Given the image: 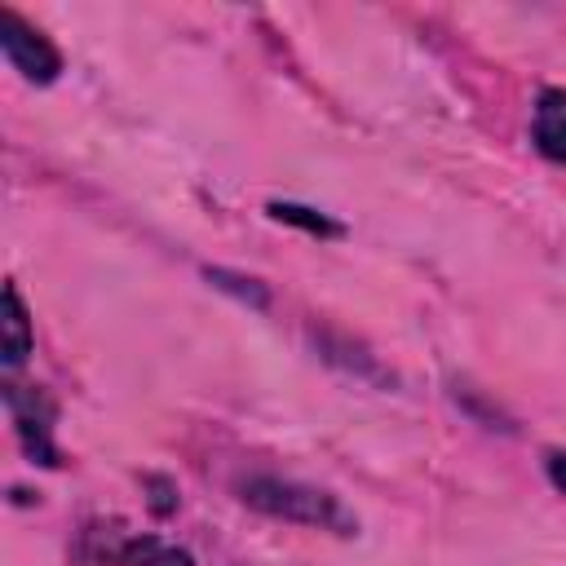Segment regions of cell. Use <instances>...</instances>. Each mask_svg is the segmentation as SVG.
Returning a JSON list of instances; mask_svg holds the SVG:
<instances>
[{"mask_svg": "<svg viewBox=\"0 0 566 566\" xmlns=\"http://www.w3.org/2000/svg\"><path fill=\"white\" fill-rule=\"evenodd\" d=\"M239 500L265 517L279 522H296V526H314V531H332V535H358V517L340 504V495L296 482V478H274V473H256L239 486Z\"/></svg>", "mask_w": 566, "mask_h": 566, "instance_id": "obj_1", "label": "cell"}, {"mask_svg": "<svg viewBox=\"0 0 566 566\" xmlns=\"http://www.w3.org/2000/svg\"><path fill=\"white\" fill-rule=\"evenodd\" d=\"M0 49H4V57H9V66L27 80V84H53L57 75H62V49L40 31V27H31L18 9H0Z\"/></svg>", "mask_w": 566, "mask_h": 566, "instance_id": "obj_2", "label": "cell"}, {"mask_svg": "<svg viewBox=\"0 0 566 566\" xmlns=\"http://www.w3.org/2000/svg\"><path fill=\"white\" fill-rule=\"evenodd\" d=\"M4 407L13 416V429L22 438V451L44 464V469H57L62 464V451L53 442V420H57V407L53 398L40 389V385H4Z\"/></svg>", "mask_w": 566, "mask_h": 566, "instance_id": "obj_3", "label": "cell"}, {"mask_svg": "<svg viewBox=\"0 0 566 566\" xmlns=\"http://www.w3.org/2000/svg\"><path fill=\"white\" fill-rule=\"evenodd\" d=\"M535 150L553 164H566V88H539L531 119Z\"/></svg>", "mask_w": 566, "mask_h": 566, "instance_id": "obj_4", "label": "cell"}, {"mask_svg": "<svg viewBox=\"0 0 566 566\" xmlns=\"http://www.w3.org/2000/svg\"><path fill=\"white\" fill-rule=\"evenodd\" d=\"M31 349H35L31 314L22 305L18 283H4V310H0V354H4V367H22Z\"/></svg>", "mask_w": 566, "mask_h": 566, "instance_id": "obj_5", "label": "cell"}, {"mask_svg": "<svg viewBox=\"0 0 566 566\" xmlns=\"http://www.w3.org/2000/svg\"><path fill=\"white\" fill-rule=\"evenodd\" d=\"M111 562H124V566H190V553H181V548H168V544H159V539H150V535H133V539H124L115 553H111Z\"/></svg>", "mask_w": 566, "mask_h": 566, "instance_id": "obj_6", "label": "cell"}, {"mask_svg": "<svg viewBox=\"0 0 566 566\" xmlns=\"http://www.w3.org/2000/svg\"><path fill=\"white\" fill-rule=\"evenodd\" d=\"M265 212H270L274 221H283V226H296V230L314 234V239H336V234H345L332 217H323L318 208H305V203H265Z\"/></svg>", "mask_w": 566, "mask_h": 566, "instance_id": "obj_7", "label": "cell"}, {"mask_svg": "<svg viewBox=\"0 0 566 566\" xmlns=\"http://www.w3.org/2000/svg\"><path fill=\"white\" fill-rule=\"evenodd\" d=\"M208 274V283H217V287H226V292H234V296H243V301H252L256 310H265V287L256 283V279H243V274H230V270H203Z\"/></svg>", "mask_w": 566, "mask_h": 566, "instance_id": "obj_8", "label": "cell"}, {"mask_svg": "<svg viewBox=\"0 0 566 566\" xmlns=\"http://www.w3.org/2000/svg\"><path fill=\"white\" fill-rule=\"evenodd\" d=\"M544 473H548V482L566 495V451H548V460H544Z\"/></svg>", "mask_w": 566, "mask_h": 566, "instance_id": "obj_9", "label": "cell"}]
</instances>
